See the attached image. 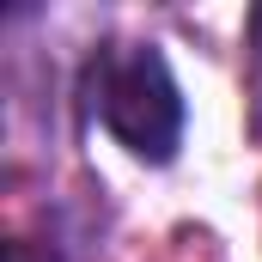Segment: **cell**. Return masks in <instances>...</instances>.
I'll return each instance as SVG.
<instances>
[{
  "label": "cell",
  "mask_w": 262,
  "mask_h": 262,
  "mask_svg": "<svg viewBox=\"0 0 262 262\" xmlns=\"http://www.w3.org/2000/svg\"><path fill=\"white\" fill-rule=\"evenodd\" d=\"M250 43H256V55H262V6L250 12Z\"/></svg>",
  "instance_id": "3"
},
{
  "label": "cell",
  "mask_w": 262,
  "mask_h": 262,
  "mask_svg": "<svg viewBox=\"0 0 262 262\" xmlns=\"http://www.w3.org/2000/svg\"><path fill=\"white\" fill-rule=\"evenodd\" d=\"M37 256V238H12L6 244V262H31ZM49 262H61V256H49Z\"/></svg>",
  "instance_id": "2"
},
{
  "label": "cell",
  "mask_w": 262,
  "mask_h": 262,
  "mask_svg": "<svg viewBox=\"0 0 262 262\" xmlns=\"http://www.w3.org/2000/svg\"><path fill=\"white\" fill-rule=\"evenodd\" d=\"M79 98L98 116V128L116 146H128L146 165H171L183 146V92L171 61L140 43V37H110L85 55Z\"/></svg>",
  "instance_id": "1"
}]
</instances>
